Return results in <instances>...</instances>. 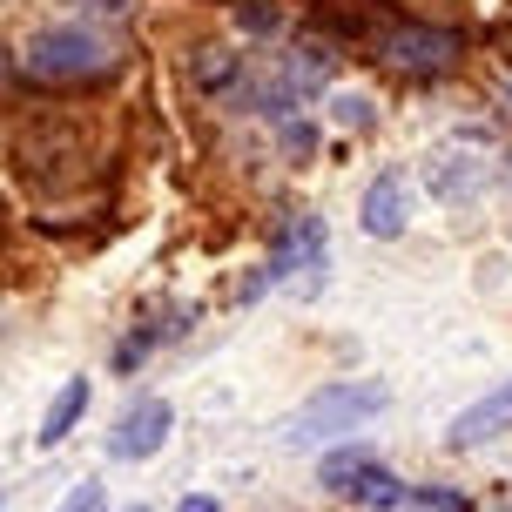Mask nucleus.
<instances>
[{
  "instance_id": "1",
  "label": "nucleus",
  "mask_w": 512,
  "mask_h": 512,
  "mask_svg": "<svg viewBox=\"0 0 512 512\" xmlns=\"http://www.w3.org/2000/svg\"><path fill=\"white\" fill-rule=\"evenodd\" d=\"M95 169H102V149L68 115H34L27 128H14V176L34 196H75Z\"/></svg>"
},
{
  "instance_id": "2",
  "label": "nucleus",
  "mask_w": 512,
  "mask_h": 512,
  "mask_svg": "<svg viewBox=\"0 0 512 512\" xmlns=\"http://www.w3.org/2000/svg\"><path fill=\"white\" fill-rule=\"evenodd\" d=\"M384 405H391V384H378V378L324 384V391H310L304 405L290 411L283 445H324V438H344V432H358V425H371Z\"/></svg>"
},
{
  "instance_id": "3",
  "label": "nucleus",
  "mask_w": 512,
  "mask_h": 512,
  "mask_svg": "<svg viewBox=\"0 0 512 512\" xmlns=\"http://www.w3.org/2000/svg\"><path fill=\"white\" fill-rule=\"evenodd\" d=\"M115 68V48H108L95 27H41L21 48V75L48 81V88H68V81H102Z\"/></svg>"
},
{
  "instance_id": "4",
  "label": "nucleus",
  "mask_w": 512,
  "mask_h": 512,
  "mask_svg": "<svg viewBox=\"0 0 512 512\" xmlns=\"http://www.w3.org/2000/svg\"><path fill=\"white\" fill-rule=\"evenodd\" d=\"M378 61L398 81H438V75L459 68V34L452 27H432V21H391L378 34Z\"/></svg>"
},
{
  "instance_id": "5",
  "label": "nucleus",
  "mask_w": 512,
  "mask_h": 512,
  "mask_svg": "<svg viewBox=\"0 0 512 512\" xmlns=\"http://www.w3.org/2000/svg\"><path fill=\"white\" fill-rule=\"evenodd\" d=\"M324 492H337V499H358V506H378V512H398L411 506V486L405 479H391L378 459H364V452H331L324 459Z\"/></svg>"
},
{
  "instance_id": "6",
  "label": "nucleus",
  "mask_w": 512,
  "mask_h": 512,
  "mask_svg": "<svg viewBox=\"0 0 512 512\" xmlns=\"http://www.w3.org/2000/svg\"><path fill=\"white\" fill-rule=\"evenodd\" d=\"M169 425H176V411L162 405V398H142V405L108 432V452H115V459H155V452L169 445Z\"/></svg>"
},
{
  "instance_id": "7",
  "label": "nucleus",
  "mask_w": 512,
  "mask_h": 512,
  "mask_svg": "<svg viewBox=\"0 0 512 512\" xmlns=\"http://www.w3.org/2000/svg\"><path fill=\"white\" fill-rule=\"evenodd\" d=\"M512 425V378L499 384V391H486L479 405H465L452 425H445V445L452 452H472V445H486V438H499Z\"/></svg>"
},
{
  "instance_id": "8",
  "label": "nucleus",
  "mask_w": 512,
  "mask_h": 512,
  "mask_svg": "<svg viewBox=\"0 0 512 512\" xmlns=\"http://www.w3.org/2000/svg\"><path fill=\"white\" fill-rule=\"evenodd\" d=\"M371 236H405L411 223V182L398 176V169H384V176H371V189H364V216H358Z\"/></svg>"
},
{
  "instance_id": "9",
  "label": "nucleus",
  "mask_w": 512,
  "mask_h": 512,
  "mask_svg": "<svg viewBox=\"0 0 512 512\" xmlns=\"http://www.w3.org/2000/svg\"><path fill=\"white\" fill-rule=\"evenodd\" d=\"M297 270H324V223L317 216H290V230L277 236V256H270V277H297Z\"/></svg>"
},
{
  "instance_id": "10",
  "label": "nucleus",
  "mask_w": 512,
  "mask_h": 512,
  "mask_svg": "<svg viewBox=\"0 0 512 512\" xmlns=\"http://www.w3.org/2000/svg\"><path fill=\"white\" fill-rule=\"evenodd\" d=\"M486 176H492V162H486V155H472V149H438L432 155V189H438V196H472Z\"/></svg>"
},
{
  "instance_id": "11",
  "label": "nucleus",
  "mask_w": 512,
  "mask_h": 512,
  "mask_svg": "<svg viewBox=\"0 0 512 512\" xmlns=\"http://www.w3.org/2000/svg\"><path fill=\"white\" fill-rule=\"evenodd\" d=\"M88 411V378H68L61 391H54V405H48V418H41V445H61V438L75 432V418Z\"/></svg>"
},
{
  "instance_id": "12",
  "label": "nucleus",
  "mask_w": 512,
  "mask_h": 512,
  "mask_svg": "<svg viewBox=\"0 0 512 512\" xmlns=\"http://www.w3.org/2000/svg\"><path fill=\"white\" fill-rule=\"evenodd\" d=\"M236 21L250 27V34H277V27H283V7H277V0H243V7H236Z\"/></svg>"
},
{
  "instance_id": "13",
  "label": "nucleus",
  "mask_w": 512,
  "mask_h": 512,
  "mask_svg": "<svg viewBox=\"0 0 512 512\" xmlns=\"http://www.w3.org/2000/svg\"><path fill=\"white\" fill-rule=\"evenodd\" d=\"M411 506H418V512H472V506H465V492H445V486L411 492Z\"/></svg>"
},
{
  "instance_id": "14",
  "label": "nucleus",
  "mask_w": 512,
  "mask_h": 512,
  "mask_svg": "<svg viewBox=\"0 0 512 512\" xmlns=\"http://www.w3.org/2000/svg\"><path fill=\"white\" fill-rule=\"evenodd\" d=\"M54 512H102V486H95V479H81V486L68 492V499H61Z\"/></svg>"
},
{
  "instance_id": "15",
  "label": "nucleus",
  "mask_w": 512,
  "mask_h": 512,
  "mask_svg": "<svg viewBox=\"0 0 512 512\" xmlns=\"http://www.w3.org/2000/svg\"><path fill=\"white\" fill-rule=\"evenodd\" d=\"M337 122H344V128H364V122H371V108H364V95H344V102H337Z\"/></svg>"
},
{
  "instance_id": "16",
  "label": "nucleus",
  "mask_w": 512,
  "mask_h": 512,
  "mask_svg": "<svg viewBox=\"0 0 512 512\" xmlns=\"http://www.w3.org/2000/svg\"><path fill=\"white\" fill-rule=\"evenodd\" d=\"M283 149H290V162H304V155H310V128H304V122L283 128Z\"/></svg>"
},
{
  "instance_id": "17",
  "label": "nucleus",
  "mask_w": 512,
  "mask_h": 512,
  "mask_svg": "<svg viewBox=\"0 0 512 512\" xmlns=\"http://www.w3.org/2000/svg\"><path fill=\"white\" fill-rule=\"evenodd\" d=\"M176 512H223V506H216V499H209V492H189V499H182Z\"/></svg>"
},
{
  "instance_id": "18",
  "label": "nucleus",
  "mask_w": 512,
  "mask_h": 512,
  "mask_svg": "<svg viewBox=\"0 0 512 512\" xmlns=\"http://www.w3.org/2000/svg\"><path fill=\"white\" fill-rule=\"evenodd\" d=\"M128 512H149V506H128Z\"/></svg>"
}]
</instances>
